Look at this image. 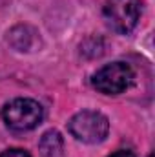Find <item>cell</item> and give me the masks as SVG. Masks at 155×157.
Listing matches in <instances>:
<instances>
[{"label": "cell", "instance_id": "obj_5", "mask_svg": "<svg viewBox=\"0 0 155 157\" xmlns=\"http://www.w3.org/2000/svg\"><path fill=\"white\" fill-rule=\"evenodd\" d=\"M9 42L17 51H31L37 42V31L29 26H17L9 31Z\"/></svg>", "mask_w": 155, "mask_h": 157}, {"label": "cell", "instance_id": "obj_9", "mask_svg": "<svg viewBox=\"0 0 155 157\" xmlns=\"http://www.w3.org/2000/svg\"><path fill=\"white\" fill-rule=\"evenodd\" d=\"M148 157H153V154H150V155H148Z\"/></svg>", "mask_w": 155, "mask_h": 157}, {"label": "cell", "instance_id": "obj_1", "mask_svg": "<svg viewBox=\"0 0 155 157\" xmlns=\"http://www.w3.org/2000/svg\"><path fill=\"white\" fill-rule=\"evenodd\" d=\"M68 132L80 143L99 144L110 133V121L104 113L95 110H82L68 122Z\"/></svg>", "mask_w": 155, "mask_h": 157}, {"label": "cell", "instance_id": "obj_6", "mask_svg": "<svg viewBox=\"0 0 155 157\" xmlns=\"http://www.w3.org/2000/svg\"><path fill=\"white\" fill-rule=\"evenodd\" d=\"M64 148V139L57 130H47L39 141V150L44 157H59Z\"/></svg>", "mask_w": 155, "mask_h": 157}, {"label": "cell", "instance_id": "obj_3", "mask_svg": "<svg viewBox=\"0 0 155 157\" xmlns=\"http://www.w3.org/2000/svg\"><path fill=\"white\" fill-rule=\"evenodd\" d=\"M2 119L7 128L15 132H29L37 128L42 119H44V110L35 99H13L2 108Z\"/></svg>", "mask_w": 155, "mask_h": 157}, {"label": "cell", "instance_id": "obj_8", "mask_svg": "<svg viewBox=\"0 0 155 157\" xmlns=\"http://www.w3.org/2000/svg\"><path fill=\"white\" fill-rule=\"evenodd\" d=\"M108 157H135V154L131 150H117L115 154H112Z\"/></svg>", "mask_w": 155, "mask_h": 157}, {"label": "cell", "instance_id": "obj_4", "mask_svg": "<svg viewBox=\"0 0 155 157\" xmlns=\"http://www.w3.org/2000/svg\"><path fill=\"white\" fill-rule=\"evenodd\" d=\"M135 80V71L126 62H112L99 68L91 75V86L104 95H120Z\"/></svg>", "mask_w": 155, "mask_h": 157}, {"label": "cell", "instance_id": "obj_2", "mask_svg": "<svg viewBox=\"0 0 155 157\" xmlns=\"http://www.w3.org/2000/svg\"><path fill=\"white\" fill-rule=\"evenodd\" d=\"M142 4L141 0H106L102 17L106 26L119 35L131 33L141 20Z\"/></svg>", "mask_w": 155, "mask_h": 157}, {"label": "cell", "instance_id": "obj_7", "mask_svg": "<svg viewBox=\"0 0 155 157\" xmlns=\"http://www.w3.org/2000/svg\"><path fill=\"white\" fill-rule=\"evenodd\" d=\"M0 157H31V155H29V152H26L22 148H9V150L2 152Z\"/></svg>", "mask_w": 155, "mask_h": 157}]
</instances>
